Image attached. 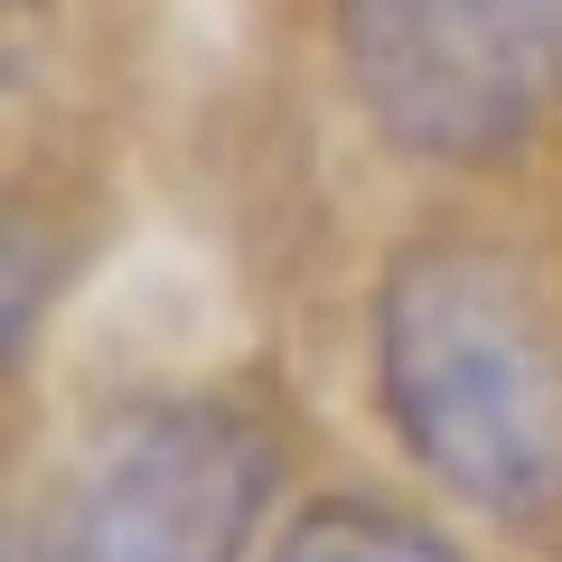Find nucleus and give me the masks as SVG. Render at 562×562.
I'll use <instances>...</instances> for the list:
<instances>
[{
	"label": "nucleus",
	"instance_id": "nucleus-1",
	"mask_svg": "<svg viewBox=\"0 0 562 562\" xmlns=\"http://www.w3.org/2000/svg\"><path fill=\"white\" fill-rule=\"evenodd\" d=\"M375 394L394 441L497 525L562 516V328L469 235H431L375 291Z\"/></svg>",
	"mask_w": 562,
	"mask_h": 562
},
{
	"label": "nucleus",
	"instance_id": "nucleus-2",
	"mask_svg": "<svg viewBox=\"0 0 562 562\" xmlns=\"http://www.w3.org/2000/svg\"><path fill=\"white\" fill-rule=\"evenodd\" d=\"M272 479V431L244 403L140 394L47 469L10 562H244Z\"/></svg>",
	"mask_w": 562,
	"mask_h": 562
},
{
	"label": "nucleus",
	"instance_id": "nucleus-3",
	"mask_svg": "<svg viewBox=\"0 0 562 562\" xmlns=\"http://www.w3.org/2000/svg\"><path fill=\"white\" fill-rule=\"evenodd\" d=\"M366 122L413 160H497L562 113V0H338Z\"/></svg>",
	"mask_w": 562,
	"mask_h": 562
},
{
	"label": "nucleus",
	"instance_id": "nucleus-4",
	"mask_svg": "<svg viewBox=\"0 0 562 562\" xmlns=\"http://www.w3.org/2000/svg\"><path fill=\"white\" fill-rule=\"evenodd\" d=\"M262 562H460L441 535H422L413 516L394 506H366V497H328L310 506L301 525H281V543Z\"/></svg>",
	"mask_w": 562,
	"mask_h": 562
}]
</instances>
